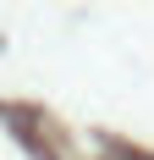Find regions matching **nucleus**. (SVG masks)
<instances>
[]
</instances>
